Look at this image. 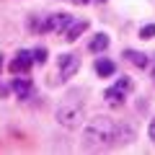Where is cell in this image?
I'll use <instances>...</instances> for the list:
<instances>
[{"mask_svg":"<svg viewBox=\"0 0 155 155\" xmlns=\"http://www.w3.org/2000/svg\"><path fill=\"white\" fill-rule=\"evenodd\" d=\"M132 140V129L127 124H116L111 116H93L88 119L83 129V147L96 150V147H114L119 142H129Z\"/></svg>","mask_w":155,"mask_h":155,"instance_id":"cell-1","label":"cell"},{"mask_svg":"<svg viewBox=\"0 0 155 155\" xmlns=\"http://www.w3.org/2000/svg\"><path fill=\"white\" fill-rule=\"evenodd\" d=\"M57 122L65 129H78L85 122V106L83 101H78V96H67L57 109Z\"/></svg>","mask_w":155,"mask_h":155,"instance_id":"cell-2","label":"cell"},{"mask_svg":"<svg viewBox=\"0 0 155 155\" xmlns=\"http://www.w3.org/2000/svg\"><path fill=\"white\" fill-rule=\"evenodd\" d=\"M31 67H34L31 49H16V54L8 62V72H11V75H28Z\"/></svg>","mask_w":155,"mask_h":155,"instance_id":"cell-3","label":"cell"},{"mask_svg":"<svg viewBox=\"0 0 155 155\" xmlns=\"http://www.w3.org/2000/svg\"><path fill=\"white\" fill-rule=\"evenodd\" d=\"M80 57L72 54V52H65V54L57 57V67H60V80L65 83V80H70L72 75H78V70H80Z\"/></svg>","mask_w":155,"mask_h":155,"instance_id":"cell-4","label":"cell"},{"mask_svg":"<svg viewBox=\"0 0 155 155\" xmlns=\"http://www.w3.org/2000/svg\"><path fill=\"white\" fill-rule=\"evenodd\" d=\"M11 91H13V96H16L18 101H28V98H34V93H36V85H34V80L26 78V75H13Z\"/></svg>","mask_w":155,"mask_h":155,"instance_id":"cell-5","label":"cell"},{"mask_svg":"<svg viewBox=\"0 0 155 155\" xmlns=\"http://www.w3.org/2000/svg\"><path fill=\"white\" fill-rule=\"evenodd\" d=\"M72 23V16L70 13H49L44 16V34H54V31H65L67 26Z\"/></svg>","mask_w":155,"mask_h":155,"instance_id":"cell-6","label":"cell"},{"mask_svg":"<svg viewBox=\"0 0 155 155\" xmlns=\"http://www.w3.org/2000/svg\"><path fill=\"white\" fill-rule=\"evenodd\" d=\"M88 26H91V23L85 21V18H80V21H75V18H72V23L65 28V41H67V44H75L78 39L88 31Z\"/></svg>","mask_w":155,"mask_h":155,"instance_id":"cell-7","label":"cell"},{"mask_svg":"<svg viewBox=\"0 0 155 155\" xmlns=\"http://www.w3.org/2000/svg\"><path fill=\"white\" fill-rule=\"evenodd\" d=\"M93 72H96L98 78H114V75H116V62L109 60V57H96Z\"/></svg>","mask_w":155,"mask_h":155,"instance_id":"cell-8","label":"cell"},{"mask_svg":"<svg viewBox=\"0 0 155 155\" xmlns=\"http://www.w3.org/2000/svg\"><path fill=\"white\" fill-rule=\"evenodd\" d=\"M129 93H124L122 88H116V85H109V88L104 91V101L109 106H114V109H119V106H124V101H127Z\"/></svg>","mask_w":155,"mask_h":155,"instance_id":"cell-9","label":"cell"},{"mask_svg":"<svg viewBox=\"0 0 155 155\" xmlns=\"http://www.w3.org/2000/svg\"><path fill=\"white\" fill-rule=\"evenodd\" d=\"M109 44H111L109 34H106V31H98V34L88 41V52H91V54H104V52L109 49Z\"/></svg>","mask_w":155,"mask_h":155,"instance_id":"cell-10","label":"cell"},{"mask_svg":"<svg viewBox=\"0 0 155 155\" xmlns=\"http://www.w3.org/2000/svg\"><path fill=\"white\" fill-rule=\"evenodd\" d=\"M124 60H127L129 65L140 67V70H147L150 67V57L145 54V52H137V49H124Z\"/></svg>","mask_w":155,"mask_h":155,"instance_id":"cell-11","label":"cell"},{"mask_svg":"<svg viewBox=\"0 0 155 155\" xmlns=\"http://www.w3.org/2000/svg\"><path fill=\"white\" fill-rule=\"evenodd\" d=\"M31 57H34V65H36V67H44L47 60H49V52H47V47H34Z\"/></svg>","mask_w":155,"mask_h":155,"instance_id":"cell-12","label":"cell"},{"mask_svg":"<svg viewBox=\"0 0 155 155\" xmlns=\"http://www.w3.org/2000/svg\"><path fill=\"white\" fill-rule=\"evenodd\" d=\"M137 36L142 39V41H150V39H155V23H145V26L137 31Z\"/></svg>","mask_w":155,"mask_h":155,"instance_id":"cell-13","label":"cell"},{"mask_svg":"<svg viewBox=\"0 0 155 155\" xmlns=\"http://www.w3.org/2000/svg\"><path fill=\"white\" fill-rule=\"evenodd\" d=\"M116 88H122L124 93H132V88H134V83H132V78H127V75H119L116 78Z\"/></svg>","mask_w":155,"mask_h":155,"instance_id":"cell-14","label":"cell"},{"mask_svg":"<svg viewBox=\"0 0 155 155\" xmlns=\"http://www.w3.org/2000/svg\"><path fill=\"white\" fill-rule=\"evenodd\" d=\"M28 31L31 34H44V18H28Z\"/></svg>","mask_w":155,"mask_h":155,"instance_id":"cell-15","label":"cell"},{"mask_svg":"<svg viewBox=\"0 0 155 155\" xmlns=\"http://www.w3.org/2000/svg\"><path fill=\"white\" fill-rule=\"evenodd\" d=\"M147 137H150V142L155 145V116L150 119V124H147Z\"/></svg>","mask_w":155,"mask_h":155,"instance_id":"cell-16","label":"cell"},{"mask_svg":"<svg viewBox=\"0 0 155 155\" xmlns=\"http://www.w3.org/2000/svg\"><path fill=\"white\" fill-rule=\"evenodd\" d=\"M72 5H88V3H93V0H70Z\"/></svg>","mask_w":155,"mask_h":155,"instance_id":"cell-17","label":"cell"},{"mask_svg":"<svg viewBox=\"0 0 155 155\" xmlns=\"http://www.w3.org/2000/svg\"><path fill=\"white\" fill-rule=\"evenodd\" d=\"M0 70H3V54H0Z\"/></svg>","mask_w":155,"mask_h":155,"instance_id":"cell-18","label":"cell"},{"mask_svg":"<svg viewBox=\"0 0 155 155\" xmlns=\"http://www.w3.org/2000/svg\"><path fill=\"white\" fill-rule=\"evenodd\" d=\"M93 3H109V0H93Z\"/></svg>","mask_w":155,"mask_h":155,"instance_id":"cell-19","label":"cell"},{"mask_svg":"<svg viewBox=\"0 0 155 155\" xmlns=\"http://www.w3.org/2000/svg\"><path fill=\"white\" fill-rule=\"evenodd\" d=\"M153 83H155V70H153Z\"/></svg>","mask_w":155,"mask_h":155,"instance_id":"cell-20","label":"cell"}]
</instances>
